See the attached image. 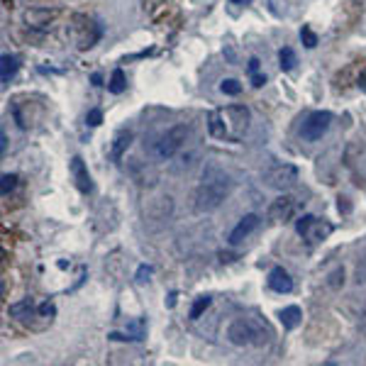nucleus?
<instances>
[{
  "label": "nucleus",
  "instance_id": "7",
  "mask_svg": "<svg viewBox=\"0 0 366 366\" xmlns=\"http://www.w3.org/2000/svg\"><path fill=\"white\" fill-rule=\"evenodd\" d=\"M330 125H332V115L327 110H315V113H310L305 118L303 127H300V137L305 142H317L330 130Z\"/></svg>",
  "mask_w": 366,
  "mask_h": 366
},
{
  "label": "nucleus",
  "instance_id": "6",
  "mask_svg": "<svg viewBox=\"0 0 366 366\" xmlns=\"http://www.w3.org/2000/svg\"><path fill=\"white\" fill-rule=\"evenodd\" d=\"M295 181H298V169L293 164H279L264 173V183L274 190H288L293 188Z\"/></svg>",
  "mask_w": 366,
  "mask_h": 366
},
{
  "label": "nucleus",
  "instance_id": "2",
  "mask_svg": "<svg viewBox=\"0 0 366 366\" xmlns=\"http://www.w3.org/2000/svg\"><path fill=\"white\" fill-rule=\"evenodd\" d=\"M249 120H252V113L247 105H227L208 115V130L217 140L240 142L249 130Z\"/></svg>",
  "mask_w": 366,
  "mask_h": 366
},
{
  "label": "nucleus",
  "instance_id": "31",
  "mask_svg": "<svg viewBox=\"0 0 366 366\" xmlns=\"http://www.w3.org/2000/svg\"><path fill=\"white\" fill-rule=\"evenodd\" d=\"M259 71V59H249V73H257Z\"/></svg>",
  "mask_w": 366,
  "mask_h": 366
},
{
  "label": "nucleus",
  "instance_id": "18",
  "mask_svg": "<svg viewBox=\"0 0 366 366\" xmlns=\"http://www.w3.org/2000/svg\"><path fill=\"white\" fill-rule=\"evenodd\" d=\"M32 310H35V300L23 298L20 303H13L8 307V315H13V317H30Z\"/></svg>",
  "mask_w": 366,
  "mask_h": 366
},
{
  "label": "nucleus",
  "instance_id": "1",
  "mask_svg": "<svg viewBox=\"0 0 366 366\" xmlns=\"http://www.w3.org/2000/svg\"><path fill=\"white\" fill-rule=\"evenodd\" d=\"M230 188H232L230 176L220 166H215V164L205 166L198 188H195V203H193L195 210L198 213H213V210H217L225 203Z\"/></svg>",
  "mask_w": 366,
  "mask_h": 366
},
{
  "label": "nucleus",
  "instance_id": "30",
  "mask_svg": "<svg viewBox=\"0 0 366 366\" xmlns=\"http://www.w3.org/2000/svg\"><path fill=\"white\" fill-rule=\"evenodd\" d=\"M56 312V307L51 305V303H44V305H39V315H44V317H51Z\"/></svg>",
  "mask_w": 366,
  "mask_h": 366
},
{
  "label": "nucleus",
  "instance_id": "14",
  "mask_svg": "<svg viewBox=\"0 0 366 366\" xmlns=\"http://www.w3.org/2000/svg\"><path fill=\"white\" fill-rule=\"evenodd\" d=\"M279 320H281V325H283L286 330H295V327L300 325V320H303V312H300L298 305H288V307H283V310L279 312Z\"/></svg>",
  "mask_w": 366,
  "mask_h": 366
},
{
  "label": "nucleus",
  "instance_id": "15",
  "mask_svg": "<svg viewBox=\"0 0 366 366\" xmlns=\"http://www.w3.org/2000/svg\"><path fill=\"white\" fill-rule=\"evenodd\" d=\"M18 68H20V63H18L15 56L3 54V56H0V81L10 83L15 78V73H18Z\"/></svg>",
  "mask_w": 366,
  "mask_h": 366
},
{
  "label": "nucleus",
  "instance_id": "32",
  "mask_svg": "<svg viewBox=\"0 0 366 366\" xmlns=\"http://www.w3.org/2000/svg\"><path fill=\"white\" fill-rule=\"evenodd\" d=\"M5 150H8V137H5V132L0 135V152L5 154Z\"/></svg>",
  "mask_w": 366,
  "mask_h": 366
},
{
  "label": "nucleus",
  "instance_id": "22",
  "mask_svg": "<svg viewBox=\"0 0 366 366\" xmlns=\"http://www.w3.org/2000/svg\"><path fill=\"white\" fill-rule=\"evenodd\" d=\"M317 217L315 215H303L300 220H295V232H298L300 237H307V232H310V227L315 225Z\"/></svg>",
  "mask_w": 366,
  "mask_h": 366
},
{
  "label": "nucleus",
  "instance_id": "24",
  "mask_svg": "<svg viewBox=\"0 0 366 366\" xmlns=\"http://www.w3.org/2000/svg\"><path fill=\"white\" fill-rule=\"evenodd\" d=\"M300 39H303V44L307 47V49H315V47H317V35L310 28L300 30Z\"/></svg>",
  "mask_w": 366,
  "mask_h": 366
},
{
  "label": "nucleus",
  "instance_id": "5",
  "mask_svg": "<svg viewBox=\"0 0 366 366\" xmlns=\"http://www.w3.org/2000/svg\"><path fill=\"white\" fill-rule=\"evenodd\" d=\"M100 28L98 23H93V20L83 18V15H78V18H73V25H71V37L73 42H76L78 49H91L95 42L100 39Z\"/></svg>",
  "mask_w": 366,
  "mask_h": 366
},
{
  "label": "nucleus",
  "instance_id": "16",
  "mask_svg": "<svg viewBox=\"0 0 366 366\" xmlns=\"http://www.w3.org/2000/svg\"><path fill=\"white\" fill-rule=\"evenodd\" d=\"M130 173L135 176V181H140V183H154V178H157L152 169H147L145 164H140L137 159L130 161Z\"/></svg>",
  "mask_w": 366,
  "mask_h": 366
},
{
  "label": "nucleus",
  "instance_id": "12",
  "mask_svg": "<svg viewBox=\"0 0 366 366\" xmlns=\"http://www.w3.org/2000/svg\"><path fill=\"white\" fill-rule=\"evenodd\" d=\"M269 288L276 291V293H291L293 291V279L283 267H274L269 272Z\"/></svg>",
  "mask_w": 366,
  "mask_h": 366
},
{
  "label": "nucleus",
  "instance_id": "13",
  "mask_svg": "<svg viewBox=\"0 0 366 366\" xmlns=\"http://www.w3.org/2000/svg\"><path fill=\"white\" fill-rule=\"evenodd\" d=\"M132 145V132L130 130H122L115 135V140H113V147H110V159L113 161H120L122 159V154L127 152V147Z\"/></svg>",
  "mask_w": 366,
  "mask_h": 366
},
{
  "label": "nucleus",
  "instance_id": "11",
  "mask_svg": "<svg viewBox=\"0 0 366 366\" xmlns=\"http://www.w3.org/2000/svg\"><path fill=\"white\" fill-rule=\"evenodd\" d=\"M259 227V215H254V213H249V215H244L240 222H237V227L235 230L230 232V244H240L247 240L249 235H252L254 230Z\"/></svg>",
  "mask_w": 366,
  "mask_h": 366
},
{
  "label": "nucleus",
  "instance_id": "3",
  "mask_svg": "<svg viewBox=\"0 0 366 366\" xmlns=\"http://www.w3.org/2000/svg\"><path fill=\"white\" fill-rule=\"evenodd\" d=\"M227 339L235 347H252V344L254 347H264V344L272 342V330L267 325H259V322L249 320V317H237L227 327Z\"/></svg>",
  "mask_w": 366,
  "mask_h": 366
},
{
  "label": "nucleus",
  "instance_id": "17",
  "mask_svg": "<svg viewBox=\"0 0 366 366\" xmlns=\"http://www.w3.org/2000/svg\"><path fill=\"white\" fill-rule=\"evenodd\" d=\"M330 232H332V225H330V222H320V220H315V225L310 227V232H307L305 240H307V242H322L327 235H330Z\"/></svg>",
  "mask_w": 366,
  "mask_h": 366
},
{
  "label": "nucleus",
  "instance_id": "10",
  "mask_svg": "<svg viewBox=\"0 0 366 366\" xmlns=\"http://www.w3.org/2000/svg\"><path fill=\"white\" fill-rule=\"evenodd\" d=\"M71 176L76 181V188L81 193H91L93 190V181H91V173H88V166L81 157H73L71 159Z\"/></svg>",
  "mask_w": 366,
  "mask_h": 366
},
{
  "label": "nucleus",
  "instance_id": "28",
  "mask_svg": "<svg viewBox=\"0 0 366 366\" xmlns=\"http://www.w3.org/2000/svg\"><path fill=\"white\" fill-rule=\"evenodd\" d=\"M152 272H154L152 267H145V264H142V267L137 269V281H140V283H145V281H150Z\"/></svg>",
  "mask_w": 366,
  "mask_h": 366
},
{
  "label": "nucleus",
  "instance_id": "23",
  "mask_svg": "<svg viewBox=\"0 0 366 366\" xmlns=\"http://www.w3.org/2000/svg\"><path fill=\"white\" fill-rule=\"evenodd\" d=\"M220 91L225 95H240L242 91V83L235 81V78H225V81L220 83Z\"/></svg>",
  "mask_w": 366,
  "mask_h": 366
},
{
  "label": "nucleus",
  "instance_id": "26",
  "mask_svg": "<svg viewBox=\"0 0 366 366\" xmlns=\"http://www.w3.org/2000/svg\"><path fill=\"white\" fill-rule=\"evenodd\" d=\"M342 283H344V272H342V269H337V272L330 274V281H327V286H330V288H339Z\"/></svg>",
  "mask_w": 366,
  "mask_h": 366
},
{
  "label": "nucleus",
  "instance_id": "4",
  "mask_svg": "<svg viewBox=\"0 0 366 366\" xmlns=\"http://www.w3.org/2000/svg\"><path fill=\"white\" fill-rule=\"evenodd\" d=\"M188 135H190V127L188 125L171 127V130H166L157 140V145H154V154H157L159 159H164V161H169V159H173L185 147V142H188Z\"/></svg>",
  "mask_w": 366,
  "mask_h": 366
},
{
  "label": "nucleus",
  "instance_id": "9",
  "mask_svg": "<svg viewBox=\"0 0 366 366\" xmlns=\"http://www.w3.org/2000/svg\"><path fill=\"white\" fill-rule=\"evenodd\" d=\"M56 10H49V8H30V10H25L23 13V20H25V25L28 28H47L49 23H54L56 20Z\"/></svg>",
  "mask_w": 366,
  "mask_h": 366
},
{
  "label": "nucleus",
  "instance_id": "29",
  "mask_svg": "<svg viewBox=\"0 0 366 366\" xmlns=\"http://www.w3.org/2000/svg\"><path fill=\"white\" fill-rule=\"evenodd\" d=\"M249 76H252V86H257V88H262L264 83H267V76H262V73H249Z\"/></svg>",
  "mask_w": 366,
  "mask_h": 366
},
{
  "label": "nucleus",
  "instance_id": "19",
  "mask_svg": "<svg viewBox=\"0 0 366 366\" xmlns=\"http://www.w3.org/2000/svg\"><path fill=\"white\" fill-rule=\"evenodd\" d=\"M108 88H110V93H115V95H120L127 88V78H125V71H122V68H115V71H113Z\"/></svg>",
  "mask_w": 366,
  "mask_h": 366
},
{
  "label": "nucleus",
  "instance_id": "8",
  "mask_svg": "<svg viewBox=\"0 0 366 366\" xmlns=\"http://www.w3.org/2000/svg\"><path fill=\"white\" fill-rule=\"evenodd\" d=\"M295 208H298V205H295V198H291V195H279V198L269 205V220L288 222L291 217L295 215Z\"/></svg>",
  "mask_w": 366,
  "mask_h": 366
},
{
  "label": "nucleus",
  "instance_id": "34",
  "mask_svg": "<svg viewBox=\"0 0 366 366\" xmlns=\"http://www.w3.org/2000/svg\"><path fill=\"white\" fill-rule=\"evenodd\" d=\"M230 3H237V5H247V3H252V0H230Z\"/></svg>",
  "mask_w": 366,
  "mask_h": 366
},
{
  "label": "nucleus",
  "instance_id": "20",
  "mask_svg": "<svg viewBox=\"0 0 366 366\" xmlns=\"http://www.w3.org/2000/svg\"><path fill=\"white\" fill-rule=\"evenodd\" d=\"M279 61L283 71H291V68H295V63H298V56H295V51L291 49V47H283V49L279 51Z\"/></svg>",
  "mask_w": 366,
  "mask_h": 366
},
{
  "label": "nucleus",
  "instance_id": "21",
  "mask_svg": "<svg viewBox=\"0 0 366 366\" xmlns=\"http://www.w3.org/2000/svg\"><path fill=\"white\" fill-rule=\"evenodd\" d=\"M210 303H213V298H210V295H200V298L193 303V307H190V320H198V317L210 307Z\"/></svg>",
  "mask_w": 366,
  "mask_h": 366
},
{
  "label": "nucleus",
  "instance_id": "25",
  "mask_svg": "<svg viewBox=\"0 0 366 366\" xmlns=\"http://www.w3.org/2000/svg\"><path fill=\"white\" fill-rule=\"evenodd\" d=\"M0 181H3V195H10L15 190V185H18V176L15 173H3Z\"/></svg>",
  "mask_w": 366,
  "mask_h": 366
},
{
  "label": "nucleus",
  "instance_id": "33",
  "mask_svg": "<svg viewBox=\"0 0 366 366\" xmlns=\"http://www.w3.org/2000/svg\"><path fill=\"white\" fill-rule=\"evenodd\" d=\"M359 88H364V91H366V73L359 76Z\"/></svg>",
  "mask_w": 366,
  "mask_h": 366
},
{
  "label": "nucleus",
  "instance_id": "27",
  "mask_svg": "<svg viewBox=\"0 0 366 366\" xmlns=\"http://www.w3.org/2000/svg\"><path fill=\"white\" fill-rule=\"evenodd\" d=\"M86 122H88V125H91V127H98L100 122H103V113H100L98 108H95V110H91V113L86 115Z\"/></svg>",
  "mask_w": 366,
  "mask_h": 366
}]
</instances>
